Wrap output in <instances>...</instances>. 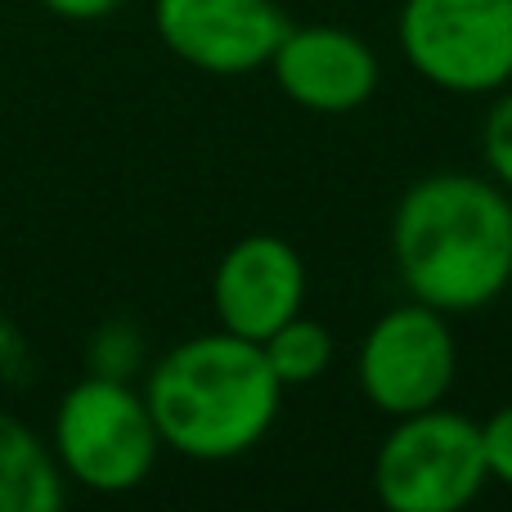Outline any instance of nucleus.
<instances>
[{
  "label": "nucleus",
  "mask_w": 512,
  "mask_h": 512,
  "mask_svg": "<svg viewBox=\"0 0 512 512\" xmlns=\"http://www.w3.org/2000/svg\"><path fill=\"white\" fill-rule=\"evenodd\" d=\"M153 23L176 59L216 77L265 68L288 36L274 0H158Z\"/></svg>",
  "instance_id": "obj_7"
},
{
  "label": "nucleus",
  "mask_w": 512,
  "mask_h": 512,
  "mask_svg": "<svg viewBox=\"0 0 512 512\" xmlns=\"http://www.w3.org/2000/svg\"><path fill=\"white\" fill-rule=\"evenodd\" d=\"M459 369V351L445 328V310L427 301L396 306L364 333L360 387L382 414L405 418L445 400Z\"/></svg>",
  "instance_id": "obj_6"
},
{
  "label": "nucleus",
  "mask_w": 512,
  "mask_h": 512,
  "mask_svg": "<svg viewBox=\"0 0 512 512\" xmlns=\"http://www.w3.org/2000/svg\"><path fill=\"white\" fill-rule=\"evenodd\" d=\"M486 481L481 423L441 405L396 418L373 463V486L391 512H459Z\"/></svg>",
  "instance_id": "obj_4"
},
{
  "label": "nucleus",
  "mask_w": 512,
  "mask_h": 512,
  "mask_svg": "<svg viewBox=\"0 0 512 512\" xmlns=\"http://www.w3.org/2000/svg\"><path fill=\"white\" fill-rule=\"evenodd\" d=\"M396 274L414 301L463 315L512 283V203L499 185L441 171L405 189L391 221Z\"/></svg>",
  "instance_id": "obj_1"
},
{
  "label": "nucleus",
  "mask_w": 512,
  "mask_h": 512,
  "mask_svg": "<svg viewBox=\"0 0 512 512\" xmlns=\"http://www.w3.org/2000/svg\"><path fill=\"white\" fill-rule=\"evenodd\" d=\"M63 499V468L32 427L0 409V512H59Z\"/></svg>",
  "instance_id": "obj_10"
},
{
  "label": "nucleus",
  "mask_w": 512,
  "mask_h": 512,
  "mask_svg": "<svg viewBox=\"0 0 512 512\" xmlns=\"http://www.w3.org/2000/svg\"><path fill=\"white\" fill-rule=\"evenodd\" d=\"M50 14L72 18V23H95V18H108L113 9H122V0H41Z\"/></svg>",
  "instance_id": "obj_14"
},
{
  "label": "nucleus",
  "mask_w": 512,
  "mask_h": 512,
  "mask_svg": "<svg viewBox=\"0 0 512 512\" xmlns=\"http://www.w3.org/2000/svg\"><path fill=\"white\" fill-rule=\"evenodd\" d=\"M508 297H512V283H508Z\"/></svg>",
  "instance_id": "obj_15"
},
{
  "label": "nucleus",
  "mask_w": 512,
  "mask_h": 512,
  "mask_svg": "<svg viewBox=\"0 0 512 512\" xmlns=\"http://www.w3.org/2000/svg\"><path fill=\"white\" fill-rule=\"evenodd\" d=\"M162 436L149 400L117 378H86L63 391L54 414V454L63 477L95 495H126L149 481Z\"/></svg>",
  "instance_id": "obj_3"
},
{
  "label": "nucleus",
  "mask_w": 512,
  "mask_h": 512,
  "mask_svg": "<svg viewBox=\"0 0 512 512\" xmlns=\"http://www.w3.org/2000/svg\"><path fill=\"white\" fill-rule=\"evenodd\" d=\"M481 144H486V162H490V171H495V180L504 189H512V90L490 108Z\"/></svg>",
  "instance_id": "obj_12"
},
{
  "label": "nucleus",
  "mask_w": 512,
  "mask_h": 512,
  "mask_svg": "<svg viewBox=\"0 0 512 512\" xmlns=\"http://www.w3.org/2000/svg\"><path fill=\"white\" fill-rule=\"evenodd\" d=\"M270 68L283 95L310 113H351L378 90V59L346 27H288Z\"/></svg>",
  "instance_id": "obj_9"
},
{
  "label": "nucleus",
  "mask_w": 512,
  "mask_h": 512,
  "mask_svg": "<svg viewBox=\"0 0 512 512\" xmlns=\"http://www.w3.org/2000/svg\"><path fill=\"white\" fill-rule=\"evenodd\" d=\"M283 382L261 342L203 333L171 346L149 373V414L162 445L198 463H225L265 441L279 418Z\"/></svg>",
  "instance_id": "obj_2"
},
{
  "label": "nucleus",
  "mask_w": 512,
  "mask_h": 512,
  "mask_svg": "<svg viewBox=\"0 0 512 512\" xmlns=\"http://www.w3.org/2000/svg\"><path fill=\"white\" fill-rule=\"evenodd\" d=\"M301 301H306V265L279 234H248L216 265V319L248 342H265L279 324L301 315Z\"/></svg>",
  "instance_id": "obj_8"
},
{
  "label": "nucleus",
  "mask_w": 512,
  "mask_h": 512,
  "mask_svg": "<svg viewBox=\"0 0 512 512\" xmlns=\"http://www.w3.org/2000/svg\"><path fill=\"white\" fill-rule=\"evenodd\" d=\"M481 450H486L490 481L512 486V405L495 409V414L481 423Z\"/></svg>",
  "instance_id": "obj_13"
},
{
  "label": "nucleus",
  "mask_w": 512,
  "mask_h": 512,
  "mask_svg": "<svg viewBox=\"0 0 512 512\" xmlns=\"http://www.w3.org/2000/svg\"><path fill=\"white\" fill-rule=\"evenodd\" d=\"M400 50L450 95H490L512 81V0H405Z\"/></svg>",
  "instance_id": "obj_5"
},
{
  "label": "nucleus",
  "mask_w": 512,
  "mask_h": 512,
  "mask_svg": "<svg viewBox=\"0 0 512 512\" xmlns=\"http://www.w3.org/2000/svg\"><path fill=\"white\" fill-rule=\"evenodd\" d=\"M261 351L283 387H306V382L324 378L328 360H333V337H328V328L319 319L292 315L288 324H279L265 337Z\"/></svg>",
  "instance_id": "obj_11"
}]
</instances>
